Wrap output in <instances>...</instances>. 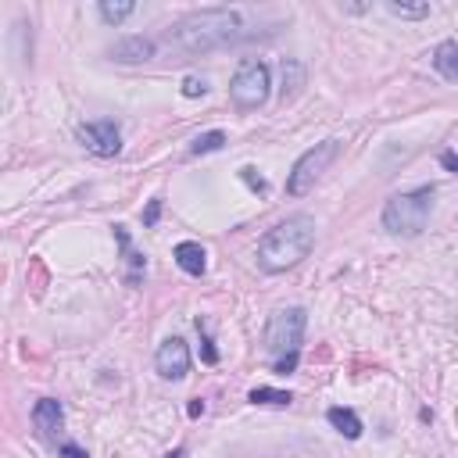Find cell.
I'll return each mask as SVG.
<instances>
[{"label":"cell","mask_w":458,"mask_h":458,"mask_svg":"<svg viewBox=\"0 0 458 458\" xmlns=\"http://www.w3.org/2000/svg\"><path fill=\"white\" fill-rule=\"evenodd\" d=\"M315 244V219L312 215H290L276 229H268L258 244V265L265 272H287L301 258H308Z\"/></svg>","instance_id":"obj_2"},{"label":"cell","mask_w":458,"mask_h":458,"mask_svg":"<svg viewBox=\"0 0 458 458\" xmlns=\"http://www.w3.org/2000/svg\"><path fill=\"white\" fill-rule=\"evenodd\" d=\"M133 11H136V4H133V0H104V4H101V18H104L108 26H119V22H126Z\"/></svg>","instance_id":"obj_15"},{"label":"cell","mask_w":458,"mask_h":458,"mask_svg":"<svg viewBox=\"0 0 458 458\" xmlns=\"http://www.w3.org/2000/svg\"><path fill=\"white\" fill-rule=\"evenodd\" d=\"M161 219V197H154L151 205H147V212H143V226H154Z\"/></svg>","instance_id":"obj_25"},{"label":"cell","mask_w":458,"mask_h":458,"mask_svg":"<svg viewBox=\"0 0 458 458\" xmlns=\"http://www.w3.org/2000/svg\"><path fill=\"white\" fill-rule=\"evenodd\" d=\"M333 158H337V140H322V143H315L312 151H305V154L298 158L290 179H287V194H294V197L308 194V190L315 187V179L326 172V165H329Z\"/></svg>","instance_id":"obj_6"},{"label":"cell","mask_w":458,"mask_h":458,"mask_svg":"<svg viewBox=\"0 0 458 458\" xmlns=\"http://www.w3.org/2000/svg\"><path fill=\"white\" fill-rule=\"evenodd\" d=\"M305 326H308L305 308H280L265 326V351L276 354V358L298 351L301 340H305Z\"/></svg>","instance_id":"obj_4"},{"label":"cell","mask_w":458,"mask_h":458,"mask_svg":"<svg viewBox=\"0 0 458 458\" xmlns=\"http://www.w3.org/2000/svg\"><path fill=\"white\" fill-rule=\"evenodd\" d=\"M197 333H201V358H205L208 365H215V361H219V351H215V344H212V337H208V322H205V319H197Z\"/></svg>","instance_id":"obj_20"},{"label":"cell","mask_w":458,"mask_h":458,"mask_svg":"<svg viewBox=\"0 0 458 458\" xmlns=\"http://www.w3.org/2000/svg\"><path fill=\"white\" fill-rule=\"evenodd\" d=\"M305 82V68L298 61H287L283 65V101H294L298 97V89Z\"/></svg>","instance_id":"obj_16"},{"label":"cell","mask_w":458,"mask_h":458,"mask_svg":"<svg viewBox=\"0 0 458 458\" xmlns=\"http://www.w3.org/2000/svg\"><path fill=\"white\" fill-rule=\"evenodd\" d=\"M298 361H301V358H298V351H290V354H280V358H276V365H272V373L290 376V373L298 369Z\"/></svg>","instance_id":"obj_24"},{"label":"cell","mask_w":458,"mask_h":458,"mask_svg":"<svg viewBox=\"0 0 458 458\" xmlns=\"http://www.w3.org/2000/svg\"><path fill=\"white\" fill-rule=\"evenodd\" d=\"M29 276H33V294L40 298L43 287H47V268H43V261H29Z\"/></svg>","instance_id":"obj_23"},{"label":"cell","mask_w":458,"mask_h":458,"mask_svg":"<svg viewBox=\"0 0 458 458\" xmlns=\"http://www.w3.org/2000/svg\"><path fill=\"white\" fill-rule=\"evenodd\" d=\"M165 458H182V447H175V451H168Z\"/></svg>","instance_id":"obj_29"},{"label":"cell","mask_w":458,"mask_h":458,"mask_svg":"<svg viewBox=\"0 0 458 458\" xmlns=\"http://www.w3.org/2000/svg\"><path fill=\"white\" fill-rule=\"evenodd\" d=\"M240 179L247 182V187H251L254 194H265V190H268V182H265V179L258 175V168H251V165H247V168H240Z\"/></svg>","instance_id":"obj_22"},{"label":"cell","mask_w":458,"mask_h":458,"mask_svg":"<svg viewBox=\"0 0 458 458\" xmlns=\"http://www.w3.org/2000/svg\"><path fill=\"white\" fill-rule=\"evenodd\" d=\"M61 454H65V458H86V451H82L79 444H65V447H61Z\"/></svg>","instance_id":"obj_27"},{"label":"cell","mask_w":458,"mask_h":458,"mask_svg":"<svg viewBox=\"0 0 458 458\" xmlns=\"http://www.w3.org/2000/svg\"><path fill=\"white\" fill-rule=\"evenodd\" d=\"M115 240H119V247H122V254H126V261H129V283H140L143 254H136V251L129 247V233H126V226H115Z\"/></svg>","instance_id":"obj_14"},{"label":"cell","mask_w":458,"mask_h":458,"mask_svg":"<svg viewBox=\"0 0 458 458\" xmlns=\"http://www.w3.org/2000/svg\"><path fill=\"white\" fill-rule=\"evenodd\" d=\"M433 197H437L433 187H419L412 194L391 197L387 208H383V229L394 233V236H415V233H422L426 222H430V212H433Z\"/></svg>","instance_id":"obj_3"},{"label":"cell","mask_w":458,"mask_h":458,"mask_svg":"<svg viewBox=\"0 0 458 458\" xmlns=\"http://www.w3.org/2000/svg\"><path fill=\"white\" fill-rule=\"evenodd\" d=\"M326 419H329V426H333L337 433H344L347 440H358V437H361V419H358L351 408H329Z\"/></svg>","instance_id":"obj_13"},{"label":"cell","mask_w":458,"mask_h":458,"mask_svg":"<svg viewBox=\"0 0 458 458\" xmlns=\"http://www.w3.org/2000/svg\"><path fill=\"white\" fill-rule=\"evenodd\" d=\"M175 261H179L182 272H190V276H205V268H208V254H205V247L194 244V240H182V244L175 247Z\"/></svg>","instance_id":"obj_11"},{"label":"cell","mask_w":458,"mask_h":458,"mask_svg":"<svg viewBox=\"0 0 458 458\" xmlns=\"http://www.w3.org/2000/svg\"><path fill=\"white\" fill-rule=\"evenodd\" d=\"M387 11L398 15V18H426L430 15V4H398V0H391Z\"/></svg>","instance_id":"obj_19"},{"label":"cell","mask_w":458,"mask_h":458,"mask_svg":"<svg viewBox=\"0 0 458 458\" xmlns=\"http://www.w3.org/2000/svg\"><path fill=\"white\" fill-rule=\"evenodd\" d=\"M205 94H208V79H201V75L182 79V97H205Z\"/></svg>","instance_id":"obj_21"},{"label":"cell","mask_w":458,"mask_h":458,"mask_svg":"<svg viewBox=\"0 0 458 458\" xmlns=\"http://www.w3.org/2000/svg\"><path fill=\"white\" fill-rule=\"evenodd\" d=\"M201 412H205V401H201V398H194V401H190V415H194V419H197V415H201Z\"/></svg>","instance_id":"obj_28"},{"label":"cell","mask_w":458,"mask_h":458,"mask_svg":"<svg viewBox=\"0 0 458 458\" xmlns=\"http://www.w3.org/2000/svg\"><path fill=\"white\" fill-rule=\"evenodd\" d=\"M229 97L240 111H254L268 101V68L261 61H240L233 86H229Z\"/></svg>","instance_id":"obj_5"},{"label":"cell","mask_w":458,"mask_h":458,"mask_svg":"<svg viewBox=\"0 0 458 458\" xmlns=\"http://www.w3.org/2000/svg\"><path fill=\"white\" fill-rule=\"evenodd\" d=\"M108 54L119 65H143V61L158 58V40H151V36H122Z\"/></svg>","instance_id":"obj_9"},{"label":"cell","mask_w":458,"mask_h":458,"mask_svg":"<svg viewBox=\"0 0 458 458\" xmlns=\"http://www.w3.org/2000/svg\"><path fill=\"white\" fill-rule=\"evenodd\" d=\"M440 165H444L447 172H454V168H458V158H454V151H444V154H440Z\"/></svg>","instance_id":"obj_26"},{"label":"cell","mask_w":458,"mask_h":458,"mask_svg":"<svg viewBox=\"0 0 458 458\" xmlns=\"http://www.w3.org/2000/svg\"><path fill=\"white\" fill-rule=\"evenodd\" d=\"M33 422H36V430H40V437H43V440H54V437L61 433V422H65V408H61V401H54V398L36 401V408H33Z\"/></svg>","instance_id":"obj_10"},{"label":"cell","mask_w":458,"mask_h":458,"mask_svg":"<svg viewBox=\"0 0 458 458\" xmlns=\"http://www.w3.org/2000/svg\"><path fill=\"white\" fill-rule=\"evenodd\" d=\"M433 65H437V72H440L447 82H454V79H458V43H454V40H444V43L433 50Z\"/></svg>","instance_id":"obj_12"},{"label":"cell","mask_w":458,"mask_h":458,"mask_svg":"<svg viewBox=\"0 0 458 458\" xmlns=\"http://www.w3.org/2000/svg\"><path fill=\"white\" fill-rule=\"evenodd\" d=\"M79 140L89 154L97 158H115L122 151V133L111 119H101V122H82L79 126Z\"/></svg>","instance_id":"obj_7"},{"label":"cell","mask_w":458,"mask_h":458,"mask_svg":"<svg viewBox=\"0 0 458 458\" xmlns=\"http://www.w3.org/2000/svg\"><path fill=\"white\" fill-rule=\"evenodd\" d=\"M276 26L280 22H265V11L258 8H208V11H194L182 22H175L165 40L175 54L197 58V54H212V50L265 36Z\"/></svg>","instance_id":"obj_1"},{"label":"cell","mask_w":458,"mask_h":458,"mask_svg":"<svg viewBox=\"0 0 458 458\" xmlns=\"http://www.w3.org/2000/svg\"><path fill=\"white\" fill-rule=\"evenodd\" d=\"M226 143V133L222 129H212V133H201L194 143H190V154H212Z\"/></svg>","instance_id":"obj_18"},{"label":"cell","mask_w":458,"mask_h":458,"mask_svg":"<svg viewBox=\"0 0 458 458\" xmlns=\"http://www.w3.org/2000/svg\"><path fill=\"white\" fill-rule=\"evenodd\" d=\"M251 401L254 405H272V408H287L294 398L287 394V391H272V387H254L251 391Z\"/></svg>","instance_id":"obj_17"},{"label":"cell","mask_w":458,"mask_h":458,"mask_svg":"<svg viewBox=\"0 0 458 458\" xmlns=\"http://www.w3.org/2000/svg\"><path fill=\"white\" fill-rule=\"evenodd\" d=\"M158 373L165 376V380H182L190 373V347H187V340L182 337H168L161 347H158Z\"/></svg>","instance_id":"obj_8"}]
</instances>
